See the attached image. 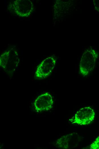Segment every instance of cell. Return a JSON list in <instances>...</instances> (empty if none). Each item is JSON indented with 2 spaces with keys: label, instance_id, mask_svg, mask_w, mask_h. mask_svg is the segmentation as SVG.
<instances>
[{
  "label": "cell",
  "instance_id": "8992f818",
  "mask_svg": "<svg viewBox=\"0 0 99 149\" xmlns=\"http://www.w3.org/2000/svg\"><path fill=\"white\" fill-rule=\"evenodd\" d=\"M19 62L16 52L8 51L2 54L0 57V65L7 70H13L17 66Z\"/></svg>",
  "mask_w": 99,
  "mask_h": 149
},
{
  "label": "cell",
  "instance_id": "52a82bcc",
  "mask_svg": "<svg viewBox=\"0 0 99 149\" xmlns=\"http://www.w3.org/2000/svg\"><path fill=\"white\" fill-rule=\"evenodd\" d=\"M53 103L51 94L46 93L37 97L35 101L34 106L36 109L38 111L48 110L52 107Z\"/></svg>",
  "mask_w": 99,
  "mask_h": 149
},
{
  "label": "cell",
  "instance_id": "3957f363",
  "mask_svg": "<svg viewBox=\"0 0 99 149\" xmlns=\"http://www.w3.org/2000/svg\"><path fill=\"white\" fill-rule=\"evenodd\" d=\"M11 6L17 15L23 17L29 16L33 9L32 2L29 0H17L11 3Z\"/></svg>",
  "mask_w": 99,
  "mask_h": 149
},
{
  "label": "cell",
  "instance_id": "277c9868",
  "mask_svg": "<svg viewBox=\"0 0 99 149\" xmlns=\"http://www.w3.org/2000/svg\"><path fill=\"white\" fill-rule=\"evenodd\" d=\"M55 58L52 57L44 60L37 67L35 73L36 78L43 79L49 76L55 67Z\"/></svg>",
  "mask_w": 99,
  "mask_h": 149
},
{
  "label": "cell",
  "instance_id": "5b68a950",
  "mask_svg": "<svg viewBox=\"0 0 99 149\" xmlns=\"http://www.w3.org/2000/svg\"><path fill=\"white\" fill-rule=\"evenodd\" d=\"M81 138L77 133L73 132L63 136L58 140L56 145L58 147L62 148H73L78 145Z\"/></svg>",
  "mask_w": 99,
  "mask_h": 149
},
{
  "label": "cell",
  "instance_id": "7a4b0ae2",
  "mask_svg": "<svg viewBox=\"0 0 99 149\" xmlns=\"http://www.w3.org/2000/svg\"><path fill=\"white\" fill-rule=\"evenodd\" d=\"M95 116V113L92 109L89 107H85L77 112L71 121L73 123L86 125L93 121Z\"/></svg>",
  "mask_w": 99,
  "mask_h": 149
},
{
  "label": "cell",
  "instance_id": "6da1fadb",
  "mask_svg": "<svg viewBox=\"0 0 99 149\" xmlns=\"http://www.w3.org/2000/svg\"><path fill=\"white\" fill-rule=\"evenodd\" d=\"M96 55L93 51L87 50L82 54L80 62L79 71L84 76L88 75L94 65Z\"/></svg>",
  "mask_w": 99,
  "mask_h": 149
}]
</instances>
